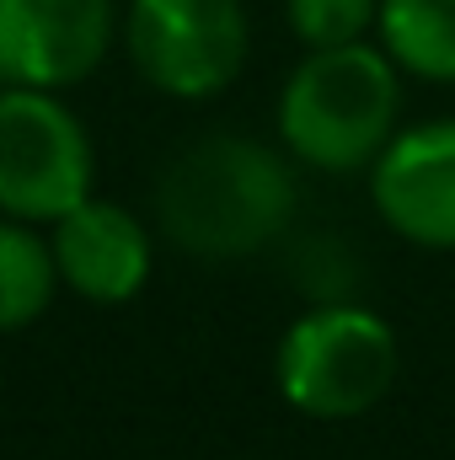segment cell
Masks as SVG:
<instances>
[{
    "label": "cell",
    "mask_w": 455,
    "mask_h": 460,
    "mask_svg": "<svg viewBox=\"0 0 455 460\" xmlns=\"http://www.w3.org/2000/svg\"><path fill=\"white\" fill-rule=\"evenodd\" d=\"M59 284L92 305H129L150 284V226L113 199H86L49 226Z\"/></svg>",
    "instance_id": "obj_8"
},
{
    "label": "cell",
    "mask_w": 455,
    "mask_h": 460,
    "mask_svg": "<svg viewBox=\"0 0 455 460\" xmlns=\"http://www.w3.org/2000/svg\"><path fill=\"white\" fill-rule=\"evenodd\" d=\"M375 43L402 75L455 86V0H380Z\"/></svg>",
    "instance_id": "obj_9"
},
{
    "label": "cell",
    "mask_w": 455,
    "mask_h": 460,
    "mask_svg": "<svg viewBox=\"0 0 455 460\" xmlns=\"http://www.w3.org/2000/svg\"><path fill=\"white\" fill-rule=\"evenodd\" d=\"M300 188L290 161L246 134H210L172 155L156 182V226L172 246L226 262L279 241L295 220Z\"/></svg>",
    "instance_id": "obj_1"
},
{
    "label": "cell",
    "mask_w": 455,
    "mask_h": 460,
    "mask_svg": "<svg viewBox=\"0 0 455 460\" xmlns=\"http://www.w3.org/2000/svg\"><path fill=\"white\" fill-rule=\"evenodd\" d=\"M59 295V268L49 235L27 220L0 215V332L32 327Z\"/></svg>",
    "instance_id": "obj_10"
},
{
    "label": "cell",
    "mask_w": 455,
    "mask_h": 460,
    "mask_svg": "<svg viewBox=\"0 0 455 460\" xmlns=\"http://www.w3.org/2000/svg\"><path fill=\"white\" fill-rule=\"evenodd\" d=\"M380 226L424 252H455V118L397 128L370 166Z\"/></svg>",
    "instance_id": "obj_7"
},
{
    "label": "cell",
    "mask_w": 455,
    "mask_h": 460,
    "mask_svg": "<svg viewBox=\"0 0 455 460\" xmlns=\"http://www.w3.org/2000/svg\"><path fill=\"white\" fill-rule=\"evenodd\" d=\"M284 16L306 49H338V43H364L375 32L380 0H284Z\"/></svg>",
    "instance_id": "obj_11"
},
{
    "label": "cell",
    "mask_w": 455,
    "mask_h": 460,
    "mask_svg": "<svg viewBox=\"0 0 455 460\" xmlns=\"http://www.w3.org/2000/svg\"><path fill=\"white\" fill-rule=\"evenodd\" d=\"M402 369V343L391 322L370 305L322 300L284 327L273 348V385L279 396L317 423H348L386 402Z\"/></svg>",
    "instance_id": "obj_3"
},
{
    "label": "cell",
    "mask_w": 455,
    "mask_h": 460,
    "mask_svg": "<svg viewBox=\"0 0 455 460\" xmlns=\"http://www.w3.org/2000/svg\"><path fill=\"white\" fill-rule=\"evenodd\" d=\"M97 188V150L59 92L0 86V215L54 226Z\"/></svg>",
    "instance_id": "obj_4"
},
{
    "label": "cell",
    "mask_w": 455,
    "mask_h": 460,
    "mask_svg": "<svg viewBox=\"0 0 455 460\" xmlns=\"http://www.w3.org/2000/svg\"><path fill=\"white\" fill-rule=\"evenodd\" d=\"M402 113V70L380 43L306 49L279 92V139L311 172H364L391 145Z\"/></svg>",
    "instance_id": "obj_2"
},
{
    "label": "cell",
    "mask_w": 455,
    "mask_h": 460,
    "mask_svg": "<svg viewBox=\"0 0 455 460\" xmlns=\"http://www.w3.org/2000/svg\"><path fill=\"white\" fill-rule=\"evenodd\" d=\"M123 32L118 0H0V86L70 92Z\"/></svg>",
    "instance_id": "obj_6"
},
{
    "label": "cell",
    "mask_w": 455,
    "mask_h": 460,
    "mask_svg": "<svg viewBox=\"0 0 455 460\" xmlns=\"http://www.w3.org/2000/svg\"><path fill=\"white\" fill-rule=\"evenodd\" d=\"M123 49L150 92L172 102H210L236 86L252 32L241 0H129Z\"/></svg>",
    "instance_id": "obj_5"
}]
</instances>
